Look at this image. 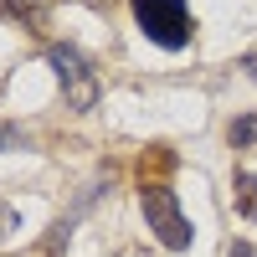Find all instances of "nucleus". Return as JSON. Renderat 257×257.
I'll return each mask as SVG.
<instances>
[{
  "instance_id": "nucleus-1",
  "label": "nucleus",
  "mask_w": 257,
  "mask_h": 257,
  "mask_svg": "<svg viewBox=\"0 0 257 257\" xmlns=\"http://www.w3.org/2000/svg\"><path fill=\"white\" fill-rule=\"evenodd\" d=\"M134 21H139V31L155 41V47H165V52H180L190 41L185 0H134Z\"/></svg>"
},
{
  "instance_id": "nucleus-2",
  "label": "nucleus",
  "mask_w": 257,
  "mask_h": 257,
  "mask_svg": "<svg viewBox=\"0 0 257 257\" xmlns=\"http://www.w3.org/2000/svg\"><path fill=\"white\" fill-rule=\"evenodd\" d=\"M144 221H149V231H155L170 252H185L190 247V221L180 216V206H175V196H170L165 185H149L144 190Z\"/></svg>"
},
{
  "instance_id": "nucleus-3",
  "label": "nucleus",
  "mask_w": 257,
  "mask_h": 257,
  "mask_svg": "<svg viewBox=\"0 0 257 257\" xmlns=\"http://www.w3.org/2000/svg\"><path fill=\"white\" fill-rule=\"evenodd\" d=\"M47 62L57 67V77H62V88H67V103H72V108H93V103H98V82H93L88 62H82L72 47H52Z\"/></svg>"
},
{
  "instance_id": "nucleus-4",
  "label": "nucleus",
  "mask_w": 257,
  "mask_h": 257,
  "mask_svg": "<svg viewBox=\"0 0 257 257\" xmlns=\"http://www.w3.org/2000/svg\"><path fill=\"white\" fill-rule=\"evenodd\" d=\"M237 211L257 221V175H237Z\"/></svg>"
},
{
  "instance_id": "nucleus-5",
  "label": "nucleus",
  "mask_w": 257,
  "mask_h": 257,
  "mask_svg": "<svg viewBox=\"0 0 257 257\" xmlns=\"http://www.w3.org/2000/svg\"><path fill=\"white\" fill-rule=\"evenodd\" d=\"M226 139H231V149H247V144H257V113L237 118V123L226 128Z\"/></svg>"
},
{
  "instance_id": "nucleus-6",
  "label": "nucleus",
  "mask_w": 257,
  "mask_h": 257,
  "mask_svg": "<svg viewBox=\"0 0 257 257\" xmlns=\"http://www.w3.org/2000/svg\"><path fill=\"white\" fill-rule=\"evenodd\" d=\"M11 231H16V211H11L6 201H0V242H6V237H11Z\"/></svg>"
},
{
  "instance_id": "nucleus-7",
  "label": "nucleus",
  "mask_w": 257,
  "mask_h": 257,
  "mask_svg": "<svg viewBox=\"0 0 257 257\" xmlns=\"http://www.w3.org/2000/svg\"><path fill=\"white\" fill-rule=\"evenodd\" d=\"M6 11H16V16H36L41 0H6Z\"/></svg>"
},
{
  "instance_id": "nucleus-8",
  "label": "nucleus",
  "mask_w": 257,
  "mask_h": 257,
  "mask_svg": "<svg viewBox=\"0 0 257 257\" xmlns=\"http://www.w3.org/2000/svg\"><path fill=\"white\" fill-rule=\"evenodd\" d=\"M21 144H26V139H21L16 128H0V149H21Z\"/></svg>"
},
{
  "instance_id": "nucleus-9",
  "label": "nucleus",
  "mask_w": 257,
  "mask_h": 257,
  "mask_svg": "<svg viewBox=\"0 0 257 257\" xmlns=\"http://www.w3.org/2000/svg\"><path fill=\"white\" fill-rule=\"evenodd\" d=\"M231 257H252V247L247 242H231Z\"/></svg>"
},
{
  "instance_id": "nucleus-10",
  "label": "nucleus",
  "mask_w": 257,
  "mask_h": 257,
  "mask_svg": "<svg viewBox=\"0 0 257 257\" xmlns=\"http://www.w3.org/2000/svg\"><path fill=\"white\" fill-rule=\"evenodd\" d=\"M247 72H252V77H257V57H252V62H247Z\"/></svg>"
}]
</instances>
